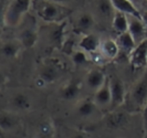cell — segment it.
<instances>
[{
	"label": "cell",
	"mask_w": 147,
	"mask_h": 138,
	"mask_svg": "<svg viewBox=\"0 0 147 138\" xmlns=\"http://www.w3.org/2000/svg\"><path fill=\"white\" fill-rule=\"evenodd\" d=\"M36 12L44 21L61 23L71 13V10L50 0H39L36 5Z\"/></svg>",
	"instance_id": "obj_1"
},
{
	"label": "cell",
	"mask_w": 147,
	"mask_h": 138,
	"mask_svg": "<svg viewBox=\"0 0 147 138\" xmlns=\"http://www.w3.org/2000/svg\"><path fill=\"white\" fill-rule=\"evenodd\" d=\"M32 0H11L3 15V22L7 27H17L31 8Z\"/></svg>",
	"instance_id": "obj_2"
},
{
	"label": "cell",
	"mask_w": 147,
	"mask_h": 138,
	"mask_svg": "<svg viewBox=\"0 0 147 138\" xmlns=\"http://www.w3.org/2000/svg\"><path fill=\"white\" fill-rule=\"evenodd\" d=\"M147 104V69L140 80L135 83L128 95V108L131 112L143 110Z\"/></svg>",
	"instance_id": "obj_3"
},
{
	"label": "cell",
	"mask_w": 147,
	"mask_h": 138,
	"mask_svg": "<svg viewBox=\"0 0 147 138\" xmlns=\"http://www.w3.org/2000/svg\"><path fill=\"white\" fill-rule=\"evenodd\" d=\"M64 70L63 64L60 62L59 60H50L40 70V74L37 80L38 86H44L47 84L53 83L58 80L61 75L62 71Z\"/></svg>",
	"instance_id": "obj_4"
},
{
	"label": "cell",
	"mask_w": 147,
	"mask_h": 138,
	"mask_svg": "<svg viewBox=\"0 0 147 138\" xmlns=\"http://www.w3.org/2000/svg\"><path fill=\"white\" fill-rule=\"evenodd\" d=\"M110 86L111 94H112L111 108L115 109L125 102V84L118 76H113V77L110 79Z\"/></svg>",
	"instance_id": "obj_5"
},
{
	"label": "cell",
	"mask_w": 147,
	"mask_h": 138,
	"mask_svg": "<svg viewBox=\"0 0 147 138\" xmlns=\"http://www.w3.org/2000/svg\"><path fill=\"white\" fill-rule=\"evenodd\" d=\"M129 63L134 71L147 69V39L137 44L134 51L129 54Z\"/></svg>",
	"instance_id": "obj_6"
},
{
	"label": "cell",
	"mask_w": 147,
	"mask_h": 138,
	"mask_svg": "<svg viewBox=\"0 0 147 138\" xmlns=\"http://www.w3.org/2000/svg\"><path fill=\"white\" fill-rule=\"evenodd\" d=\"M129 27H128V32L133 36L136 45L142 43L147 39V29L144 24L142 19L131 17L129 15Z\"/></svg>",
	"instance_id": "obj_7"
},
{
	"label": "cell",
	"mask_w": 147,
	"mask_h": 138,
	"mask_svg": "<svg viewBox=\"0 0 147 138\" xmlns=\"http://www.w3.org/2000/svg\"><path fill=\"white\" fill-rule=\"evenodd\" d=\"M81 82H79V81L76 80H71L70 82H67L64 86H62L60 88V97L63 98L64 101L75 100L79 96V94L81 93Z\"/></svg>",
	"instance_id": "obj_8"
},
{
	"label": "cell",
	"mask_w": 147,
	"mask_h": 138,
	"mask_svg": "<svg viewBox=\"0 0 147 138\" xmlns=\"http://www.w3.org/2000/svg\"><path fill=\"white\" fill-rule=\"evenodd\" d=\"M111 1L114 9L117 12H122L127 15L142 19V12H140V10L135 7V5L131 0H111Z\"/></svg>",
	"instance_id": "obj_9"
},
{
	"label": "cell",
	"mask_w": 147,
	"mask_h": 138,
	"mask_svg": "<svg viewBox=\"0 0 147 138\" xmlns=\"http://www.w3.org/2000/svg\"><path fill=\"white\" fill-rule=\"evenodd\" d=\"M101 44H102V42L100 41L98 36L93 34V33H88V34L83 36L79 46L82 51L90 53V54H94L97 52L98 49H101Z\"/></svg>",
	"instance_id": "obj_10"
},
{
	"label": "cell",
	"mask_w": 147,
	"mask_h": 138,
	"mask_svg": "<svg viewBox=\"0 0 147 138\" xmlns=\"http://www.w3.org/2000/svg\"><path fill=\"white\" fill-rule=\"evenodd\" d=\"M94 102L97 106H106L111 105L112 101V94H111V86H110V79L107 77L105 83L95 92L94 95Z\"/></svg>",
	"instance_id": "obj_11"
},
{
	"label": "cell",
	"mask_w": 147,
	"mask_h": 138,
	"mask_svg": "<svg viewBox=\"0 0 147 138\" xmlns=\"http://www.w3.org/2000/svg\"><path fill=\"white\" fill-rule=\"evenodd\" d=\"M128 123V117L126 113L121 112H113L109 116L106 117L105 124L111 129H121L125 127Z\"/></svg>",
	"instance_id": "obj_12"
},
{
	"label": "cell",
	"mask_w": 147,
	"mask_h": 138,
	"mask_svg": "<svg viewBox=\"0 0 147 138\" xmlns=\"http://www.w3.org/2000/svg\"><path fill=\"white\" fill-rule=\"evenodd\" d=\"M106 76L102 70L100 69H92L86 74V84L90 88L97 91L100 87L103 85L106 81Z\"/></svg>",
	"instance_id": "obj_13"
},
{
	"label": "cell",
	"mask_w": 147,
	"mask_h": 138,
	"mask_svg": "<svg viewBox=\"0 0 147 138\" xmlns=\"http://www.w3.org/2000/svg\"><path fill=\"white\" fill-rule=\"evenodd\" d=\"M112 27H113V30L117 33V36L128 32L129 19H128L127 15L116 11L113 17V20H112Z\"/></svg>",
	"instance_id": "obj_14"
},
{
	"label": "cell",
	"mask_w": 147,
	"mask_h": 138,
	"mask_svg": "<svg viewBox=\"0 0 147 138\" xmlns=\"http://www.w3.org/2000/svg\"><path fill=\"white\" fill-rule=\"evenodd\" d=\"M19 42L26 49H30L34 46L38 41V32L34 28H26L19 34Z\"/></svg>",
	"instance_id": "obj_15"
},
{
	"label": "cell",
	"mask_w": 147,
	"mask_h": 138,
	"mask_svg": "<svg viewBox=\"0 0 147 138\" xmlns=\"http://www.w3.org/2000/svg\"><path fill=\"white\" fill-rule=\"evenodd\" d=\"M116 42H117V45L119 48V51L124 52L128 57L134 51V49L136 48V43H135V41H134V39L129 32H125L123 34L117 36Z\"/></svg>",
	"instance_id": "obj_16"
},
{
	"label": "cell",
	"mask_w": 147,
	"mask_h": 138,
	"mask_svg": "<svg viewBox=\"0 0 147 138\" xmlns=\"http://www.w3.org/2000/svg\"><path fill=\"white\" fill-rule=\"evenodd\" d=\"M21 43L19 40H8L2 43L1 46V52L2 55L8 59H15L19 55V52L21 49Z\"/></svg>",
	"instance_id": "obj_17"
},
{
	"label": "cell",
	"mask_w": 147,
	"mask_h": 138,
	"mask_svg": "<svg viewBox=\"0 0 147 138\" xmlns=\"http://www.w3.org/2000/svg\"><path fill=\"white\" fill-rule=\"evenodd\" d=\"M118 52H119V48L117 45V42L114 40L109 39L103 41L101 44V53L104 59L113 60L117 57Z\"/></svg>",
	"instance_id": "obj_18"
},
{
	"label": "cell",
	"mask_w": 147,
	"mask_h": 138,
	"mask_svg": "<svg viewBox=\"0 0 147 138\" xmlns=\"http://www.w3.org/2000/svg\"><path fill=\"white\" fill-rule=\"evenodd\" d=\"M10 104L16 110H29L31 108V101L29 96H27L23 93H18L13 95L11 97Z\"/></svg>",
	"instance_id": "obj_19"
},
{
	"label": "cell",
	"mask_w": 147,
	"mask_h": 138,
	"mask_svg": "<svg viewBox=\"0 0 147 138\" xmlns=\"http://www.w3.org/2000/svg\"><path fill=\"white\" fill-rule=\"evenodd\" d=\"M94 18L91 13H83L79 17L78 21H76V30L81 31L82 33L88 34L90 33L88 31H91L92 28L94 27Z\"/></svg>",
	"instance_id": "obj_20"
},
{
	"label": "cell",
	"mask_w": 147,
	"mask_h": 138,
	"mask_svg": "<svg viewBox=\"0 0 147 138\" xmlns=\"http://www.w3.org/2000/svg\"><path fill=\"white\" fill-rule=\"evenodd\" d=\"M97 108V105L92 98H85L80 102L78 106V114L81 117H88L94 114L95 109Z\"/></svg>",
	"instance_id": "obj_21"
},
{
	"label": "cell",
	"mask_w": 147,
	"mask_h": 138,
	"mask_svg": "<svg viewBox=\"0 0 147 138\" xmlns=\"http://www.w3.org/2000/svg\"><path fill=\"white\" fill-rule=\"evenodd\" d=\"M0 125H1L2 131H12L15 127H17L18 120L10 112L2 110L1 112V116H0Z\"/></svg>",
	"instance_id": "obj_22"
},
{
	"label": "cell",
	"mask_w": 147,
	"mask_h": 138,
	"mask_svg": "<svg viewBox=\"0 0 147 138\" xmlns=\"http://www.w3.org/2000/svg\"><path fill=\"white\" fill-rule=\"evenodd\" d=\"M65 21L61 22L55 27V29L52 30L51 33H50V39H51L52 42L58 46H61V48L63 46V44L65 42V40H64V29H65Z\"/></svg>",
	"instance_id": "obj_23"
},
{
	"label": "cell",
	"mask_w": 147,
	"mask_h": 138,
	"mask_svg": "<svg viewBox=\"0 0 147 138\" xmlns=\"http://www.w3.org/2000/svg\"><path fill=\"white\" fill-rule=\"evenodd\" d=\"M54 126L51 122L45 120L38 126V136L40 138H54Z\"/></svg>",
	"instance_id": "obj_24"
},
{
	"label": "cell",
	"mask_w": 147,
	"mask_h": 138,
	"mask_svg": "<svg viewBox=\"0 0 147 138\" xmlns=\"http://www.w3.org/2000/svg\"><path fill=\"white\" fill-rule=\"evenodd\" d=\"M97 9H98V12L104 17H107V18H113L114 17V7L112 5V1L111 0H98L97 1Z\"/></svg>",
	"instance_id": "obj_25"
},
{
	"label": "cell",
	"mask_w": 147,
	"mask_h": 138,
	"mask_svg": "<svg viewBox=\"0 0 147 138\" xmlns=\"http://www.w3.org/2000/svg\"><path fill=\"white\" fill-rule=\"evenodd\" d=\"M88 61V55H86V52L82 51H75L72 54V62L75 66H82L84 65L86 62Z\"/></svg>",
	"instance_id": "obj_26"
},
{
	"label": "cell",
	"mask_w": 147,
	"mask_h": 138,
	"mask_svg": "<svg viewBox=\"0 0 147 138\" xmlns=\"http://www.w3.org/2000/svg\"><path fill=\"white\" fill-rule=\"evenodd\" d=\"M143 113V128H144V138H147V104L145 105Z\"/></svg>",
	"instance_id": "obj_27"
},
{
	"label": "cell",
	"mask_w": 147,
	"mask_h": 138,
	"mask_svg": "<svg viewBox=\"0 0 147 138\" xmlns=\"http://www.w3.org/2000/svg\"><path fill=\"white\" fill-rule=\"evenodd\" d=\"M69 138H90V136H88L86 133L79 131H74Z\"/></svg>",
	"instance_id": "obj_28"
},
{
	"label": "cell",
	"mask_w": 147,
	"mask_h": 138,
	"mask_svg": "<svg viewBox=\"0 0 147 138\" xmlns=\"http://www.w3.org/2000/svg\"><path fill=\"white\" fill-rule=\"evenodd\" d=\"M142 20H143V22H144V24H145V27H146L147 29V11L142 12Z\"/></svg>",
	"instance_id": "obj_29"
},
{
	"label": "cell",
	"mask_w": 147,
	"mask_h": 138,
	"mask_svg": "<svg viewBox=\"0 0 147 138\" xmlns=\"http://www.w3.org/2000/svg\"><path fill=\"white\" fill-rule=\"evenodd\" d=\"M50 1H53V2H57V3H65V2H69V1H72V0H50Z\"/></svg>",
	"instance_id": "obj_30"
},
{
	"label": "cell",
	"mask_w": 147,
	"mask_h": 138,
	"mask_svg": "<svg viewBox=\"0 0 147 138\" xmlns=\"http://www.w3.org/2000/svg\"><path fill=\"white\" fill-rule=\"evenodd\" d=\"M144 6H145V11H147V0H145V2H144Z\"/></svg>",
	"instance_id": "obj_31"
},
{
	"label": "cell",
	"mask_w": 147,
	"mask_h": 138,
	"mask_svg": "<svg viewBox=\"0 0 147 138\" xmlns=\"http://www.w3.org/2000/svg\"><path fill=\"white\" fill-rule=\"evenodd\" d=\"M2 138H5V137H2Z\"/></svg>",
	"instance_id": "obj_32"
}]
</instances>
